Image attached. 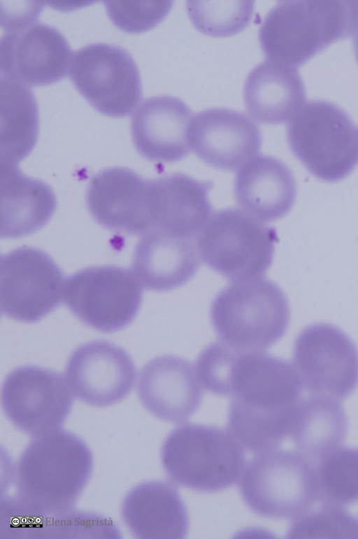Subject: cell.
<instances>
[{
	"label": "cell",
	"mask_w": 358,
	"mask_h": 539,
	"mask_svg": "<svg viewBox=\"0 0 358 539\" xmlns=\"http://www.w3.org/2000/svg\"><path fill=\"white\" fill-rule=\"evenodd\" d=\"M93 465L89 447L70 431L35 437L17 461L14 496L34 517L62 516L77 503Z\"/></svg>",
	"instance_id": "obj_1"
},
{
	"label": "cell",
	"mask_w": 358,
	"mask_h": 539,
	"mask_svg": "<svg viewBox=\"0 0 358 539\" xmlns=\"http://www.w3.org/2000/svg\"><path fill=\"white\" fill-rule=\"evenodd\" d=\"M357 1H283L259 29L262 50L271 62L296 68L331 43L352 36Z\"/></svg>",
	"instance_id": "obj_2"
},
{
	"label": "cell",
	"mask_w": 358,
	"mask_h": 539,
	"mask_svg": "<svg viewBox=\"0 0 358 539\" xmlns=\"http://www.w3.org/2000/svg\"><path fill=\"white\" fill-rule=\"evenodd\" d=\"M210 320L220 342L249 351H262L285 333L289 303L271 280L257 278L233 282L220 290L210 306Z\"/></svg>",
	"instance_id": "obj_3"
},
{
	"label": "cell",
	"mask_w": 358,
	"mask_h": 539,
	"mask_svg": "<svg viewBox=\"0 0 358 539\" xmlns=\"http://www.w3.org/2000/svg\"><path fill=\"white\" fill-rule=\"evenodd\" d=\"M244 449L229 430L184 424L166 438L161 450L163 467L176 484L201 492L232 486L245 466Z\"/></svg>",
	"instance_id": "obj_4"
},
{
	"label": "cell",
	"mask_w": 358,
	"mask_h": 539,
	"mask_svg": "<svg viewBox=\"0 0 358 539\" xmlns=\"http://www.w3.org/2000/svg\"><path fill=\"white\" fill-rule=\"evenodd\" d=\"M245 465L238 489L255 514L295 519L317 498L315 466L300 452L271 450L257 454Z\"/></svg>",
	"instance_id": "obj_5"
},
{
	"label": "cell",
	"mask_w": 358,
	"mask_h": 539,
	"mask_svg": "<svg viewBox=\"0 0 358 539\" xmlns=\"http://www.w3.org/2000/svg\"><path fill=\"white\" fill-rule=\"evenodd\" d=\"M290 150L316 178L336 182L358 161V129L342 108L325 101L305 103L289 122Z\"/></svg>",
	"instance_id": "obj_6"
},
{
	"label": "cell",
	"mask_w": 358,
	"mask_h": 539,
	"mask_svg": "<svg viewBox=\"0 0 358 539\" xmlns=\"http://www.w3.org/2000/svg\"><path fill=\"white\" fill-rule=\"evenodd\" d=\"M198 235L203 262L232 282L261 278L272 264L275 230L243 210L217 211Z\"/></svg>",
	"instance_id": "obj_7"
},
{
	"label": "cell",
	"mask_w": 358,
	"mask_h": 539,
	"mask_svg": "<svg viewBox=\"0 0 358 539\" xmlns=\"http://www.w3.org/2000/svg\"><path fill=\"white\" fill-rule=\"evenodd\" d=\"M303 388L287 361L261 351L245 352L232 370L229 410L259 423L286 422L296 416Z\"/></svg>",
	"instance_id": "obj_8"
},
{
	"label": "cell",
	"mask_w": 358,
	"mask_h": 539,
	"mask_svg": "<svg viewBox=\"0 0 358 539\" xmlns=\"http://www.w3.org/2000/svg\"><path fill=\"white\" fill-rule=\"evenodd\" d=\"M69 77L80 94L99 113L126 117L142 98L138 66L125 49L106 43L86 45L72 57Z\"/></svg>",
	"instance_id": "obj_9"
},
{
	"label": "cell",
	"mask_w": 358,
	"mask_h": 539,
	"mask_svg": "<svg viewBox=\"0 0 358 539\" xmlns=\"http://www.w3.org/2000/svg\"><path fill=\"white\" fill-rule=\"evenodd\" d=\"M64 294L66 306L81 322L103 332L116 331L129 324L143 299L135 274L114 266L76 272L66 282Z\"/></svg>",
	"instance_id": "obj_10"
},
{
	"label": "cell",
	"mask_w": 358,
	"mask_h": 539,
	"mask_svg": "<svg viewBox=\"0 0 358 539\" xmlns=\"http://www.w3.org/2000/svg\"><path fill=\"white\" fill-rule=\"evenodd\" d=\"M293 365L312 395L343 399L358 385L357 348L332 324H311L299 333L294 343Z\"/></svg>",
	"instance_id": "obj_11"
},
{
	"label": "cell",
	"mask_w": 358,
	"mask_h": 539,
	"mask_svg": "<svg viewBox=\"0 0 358 539\" xmlns=\"http://www.w3.org/2000/svg\"><path fill=\"white\" fill-rule=\"evenodd\" d=\"M64 275L45 252L17 248L0 260V307L15 320L35 322L57 308L64 292Z\"/></svg>",
	"instance_id": "obj_12"
},
{
	"label": "cell",
	"mask_w": 358,
	"mask_h": 539,
	"mask_svg": "<svg viewBox=\"0 0 358 539\" xmlns=\"http://www.w3.org/2000/svg\"><path fill=\"white\" fill-rule=\"evenodd\" d=\"M1 404L11 423L35 438L61 429L71 410L73 396L60 373L24 366L6 376Z\"/></svg>",
	"instance_id": "obj_13"
},
{
	"label": "cell",
	"mask_w": 358,
	"mask_h": 539,
	"mask_svg": "<svg viewBox=\"0 0 358 539\" xmlns=\"http://www.w3.org/2000/svg\"><path fill=\"white\" fill-rule=\"evenodd\" d=\"M6 29L0 41L1 76L29 87L48 85L66 77L72 52L57 29L22 18L7 24Z\"/></svg>",
	"instance_id": "obj_14"
},
{
	"label": "cell",
	"mask_w": 358,
	"mask_h": 539,
	"mask_svg": "<svg viewBox=\"0 0 358 539\" xmlns=\"http://www.w3.org/2000/svg\"><path fill=\"white\" fill-rule=\"evenodd\" d=\"M66 376L77 398L93 406L106 407L129 395L134 385L136 368L120 347L106 340H93L72 353Z\"/></svg>",
	"instance_id": "obj_15"
},
{
	"label": "cell",
	"mask_w": 358,
	"mask_h": 539,
	"mask_svg": "<svg viewBox=\"0 0 358 539\" xmlns=\"http://www.w3.org/2000/svg\"><path fill=\"white\" fill-rule=\"evenodd\" d=\"M86 201L96 222L113 231L143 235L153 228L150 180L130 169L110 168L93 176Z\"/></svg>",
	"instance_id": "obj_16"
},
{
	"label": "cell",
	"mask_w": 358,
	"mask_h": 539,
	"mask_svg": "<svg viewBox=\"0 0 358 539\" xmlns=\"http://www.w3.org/2000/svg\"><path fill=\"white\" fill-rule=\"evenodd\" d=\"M190 147L209 166L239 169L256 157L262 137L256 123L244 113L228 108L201 111L189 129Z\"/></svg>",
	"instance_id": "obj_17"
},
{
	"label": "cell",
	"mask_w": 358,
	"mask_h": 539,
	"mask_svg": "<svg viewBox=\"0 0 358 539\" xmlns=\"http://www.w3.org/2000/svg\"><path fill=\"white\" fill-rule=\"evenodd\" d=\"M203 389L191 362L178 356L164 355L154 358L141 369L137 394L142 405L156 417L181 422L199 408Z\"/></svg>",
	"instance_id": "obj_18"
},
{
	"label": "cell",
	"mask_w": 358,
	"mask_h": 539,
	"mask_svg": "<svg viewBox=\"0 0 358 539\" xmlns=\"http://www.w3.org/2000/svg\"><path fill=\"white\" fill-rule=\"evenodd\" d=\"M191 109L170 96L145 99L131 120V132L138 152L152 161L170 163L185 158L191 149Z\"/></svg>",
	"instance_id": "obj_19"
},
{
	"label": "cell",
	"mask_w": 358,
	"mask_h": 539,
	"mask_svg": "<svg viewBox=\"0 0 358 539\" xmlns=\"http://www.w3.org/2000/svg\"><path fill=\"white\" fill-rule=\"evenodd\" d=\"M200 254L192 238L152 229L136 244L133 269L146 289L169 291L187 283L200 266Z\"/></svg>",
	"instance_id": "obj_20"
},
{
	"label": "cell",
	"mask_w": 358,
	"mask_h": 539,
	"mask_svg": "<svg viewBox=\"0 0 358 539\" xmlns=\"http://www.w3.org/2000/svg\"><path fill=\"white\" fill-rule=\"evenodd\" d=\"M121 515L137 538H184L189 527L187 507L178 489L162 480L141 482L123 498Z\"/></svg>",
	"instance_id": "obj_21"
},
{
	"label": "cell",
	"mask_w": 358,
	"mask_h": 539,
	"mask_svg": "<svg viewBox=\"0 0 358 539\" xmlns=\"http://www.w3.org/2000/svg\"><path fill=\"white\" fill-rule=\"evenodd\" d=\"M211 187L182 173L150 180L152 229L190 238L199 234L212 215Z\"/></svg>",
	"instance_id": "obj_22"
},
{
	"label": "cell",
	"mask_w": 358,
	"mask_h": 539,
	"mask_svg": "<svg viewBox=\"0 0 358 539\" xmlns=\"http://www.w3.org/2000/svg\"><path fill=\"white\" fill-rule=\"evenodd\" d=\"M296 193L294 178L277 158L259 155L236 174L234 194L242 210L260 221H273L292 208Z\"/></svg>",
	"instance_id": "obj_23"
},
{
	"label": "cell",
	"mask_w": 358,
	"mask_h": 539,
	"mask_svg": "<svg viewBox=\"0 0 358 539\" xmlns=\"http://www.w3.org/2000/svg\"><path fill=\"white\" fill-rule=\"evenodd\" d=\"M52 189L41 180L23 174L16 165L1 164L0 235L15 238L45 225L55 213Z\"/></svg>",
	"instance_id": "obj_24"
},
{
	"label": "cell",
	"mask_w": 358,
	"mask_h": 539,
	"mask_svg": "<svg viewBox=\"0 0 358 539\" xmlns=\"http://www.w3.org/2000/svg\"><path fill=\"white\" fill-rule=\"evenodd\" d=\"M243 98L254 120L278 124L289 122L305 104L306 90L296 68L266 61L250 72Z\"/></svg>",
	"instance_id": "obj_25"
},
{
	"label": "cell",
	"mask_w": 358,
	"mask_h": 539,
	"mask_svg": "<svg viewBox=\"0 0 358 539\" xmlns=\"http://www.w3.org/2000/svg\"><path fill=\"white\" fill-rule=\"evenodd\" d=\"M348 428L347 415L338 400L311 394L301 401L290 437L301 454L317 462L341 447Z\"/></svg>",
	"instance_id": "obj_26"
},
{
	"label": "cell",
	"mask_w": 358,
	"mask_h": 539,
	"mask_svg": "<svg viewBox=\"0 0 358 539\" xmlns=\"http://www.w3.org/2000/svg\"><path fill=\"white\" fill-rule=\"evenodd\" d=\"M1 164L16 165L32 151L38 136V108L30 87L1 76Z\"/></svg>",
	"instance_id": "obj_27"
},
{
	"label": "cell",
	"mask_w": 358,
	"mask_h": 539,
	"mask_svg": "<svg viewBox=\"0 0 358 539\" xmlns=\"http://www.w3.org/2000/svg\"><path fill=\"white\" fill-rule=\"evenodd\" d=\"M317 499L343 507L358 501V449L339 447L315 466Z\"/></svg>",
	"instance_id": "obj_28"
},
{
	"label": "cell",
	"mask_w": 358,
	"mask_h": 539,
	"mask_svg": "<svg viewBox=\"0 0 358 539\" xmlns=\"http://www.w3.org/2000/svg\"><path fill=\"white\" fill-rule=\"evenodd\" d=\"M252 1H188L187 9L194 27L201 33L225 37L238 33L249 24Z\"/></svg>",
	"instance_id": "obj_29"
},
{
	"label": "cell",
	"mask_w": 358,
	"mask_h": 539,
	"mask_svg": "<svg viewBox=\"0 0 358 539\" xmlns=\"http://www.w3.org/2000/svg\"><path fill=\"white\" fill-rule=\"evenodd\" d=\"M292 538H358V520L343 507L322 505L294 519Z\"/></svg>",
	"instance_id": "obj_30"
},
{
	"label": "cell",
	"mask_w": 358,
	"mask_h": 539,
	"mask_svg": "<svg viewBox=\"0 0 358 539\" xmlns=\"http://www.w3.org/2000/svg\"><path fill=\"white\" fill-rule=\"evenodd\" d=\"M113 24L128 33L144 32L157 26L169 13L171 1L105 2Z\"/></svg>",
	"instance_id": "obj_31"
},
{
	"label": "cell",
	"mask_w": 358,
	"mask_h": 539,
	"mask_svg": "<svg viewBox=\"0 0 358 539\" xmlns=\"http://www.w3.org/2000/svg\"><path fill=\"white\" fill-rule=\"evenodd\" d=\"M352 36L353 37V49L358 62V22Z\"/></svg>",
	"instance_id": "obj_32"
}]
</instances>
